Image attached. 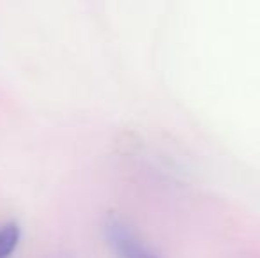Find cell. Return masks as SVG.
I'll use <instances>...</instances> for the list:
<instances>
[{
  "mask_svg": "<svg viewBox=\"0 0 260 258\" xmlns=\"http://www.w3.org/2000/svg\"><path fill=\"white\" fill-rule=\"evenodd\" d=\"M21 241V227L16 221L0 225V258H13Z\"/></svg>",
  "mask_w": 260,
  "mask_h": 258,
  "instance_id": "7a4b0ae2",
  "label": "cell"
},
{
  "mask_svg": "<svg viewBox=\"0 0 260 258\" xmlns=\"http://www.w3.org/2000/svg\"><path fill=\"white\" fill-rule=\"evenodd\" d=\"M103 234L115 258H161L142 241L133 227L119 216L106 217Z\"/></svg>",
  "mask_w": 260,
  "mask_h": 258,
  "instance_id": "6da1fadb",
  "label": "cell"
}]
</instances>
